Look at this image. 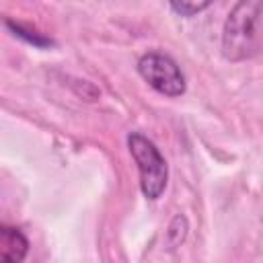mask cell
I'll return each mask as SVG.
<instances>
[{
	"label": "cell",
	"mask_w": 263,
	"mask_h": 263,
	"mask_svg": "<svg viewBox=\"0 0 263 263\" xmlns=\"http://www.w3.org/2000/svg\"><path fill=\"white\" fill-rule=\"evenodd\" d=\"M127 146L138 164L142 193L148 199H158L166 187V177H168L164 156L158 152V148L146 136H142L138 132H132L127 136Z\"/></svg>",
	"instance_id": "7a4b0ae2"
},
{
	"label": "cell",
	"mask_w": 263,
	"mask_h": 263,
	"mask_svg": "<svg viewBox=\"0 0 263 263\" xmlns=\"http://www.w3.org/2000/svg\"><path fill=\"white\" fill-rule=\"evenodd\" d=\"M185 234H187V220H185V216H177V218L171 222L168 232H166L171 249L179 247V245L185 240Z\"/></svg>",
	"instance_id": "8992f818"
},
{
	"label": "cell",
	"mask_w": 263,
	"mask_h": 263,
	"mask_svg": "<svg viewBox=\"0 0 263 263\" xmlns=\"http://www.w3.org/2000/svg\"><path fill=\"white\" fill-rule=\"evenodd\" d=\"M208 6H210V2H171V8L181 16H193Z\"/></svg>",
	"instance_id": "52a82bcc"
},
{
	"label": "cell",
	"mask_w": 263,
	"mask_h": 263,
	"mask_svg": "<svg viewBox=\"0 0 263 263\" xmlns=\"http://www.w3.org/2000/svg\"><path fill=\"white\" fill-rule=\"evenodd\" d=\"M29 253L27 236L14 226H0V263H21Z\"/></svg>",
	"instance_id": "277c9868"
},
{
	"label": "cell",
	"mask_w": 263,
	"mask_h": 263,
	"mask_svg": "<svg viewBox=\"0 0 263 263\" xmlns=\"http://www.w3.org/2000/svg\"><path fill=\"white\" fill-rule=\"evenodd\" d=\"M263 12L261 2H238L228 12L222 31V53L230 62L245 60L257 47V18Z\"/></svg>",
	"instance_id": "6da1fadb"
},
{
	"label": "cell",
	"mask_w": 263,
	"mask_h": 263,
	"mask_svg": "<svg viewBox=\"0 0 263 263\" xmlns=\"http://www.w3.org/2000/svg\"><path fill=\"white\" fill-rule=\"evenodd\" d=\"M140 76L160 95L181 97L185 92V76L177 62L160 51H148L138 60Z\"/></svg>",
	"instance_id": "3957f363"
},
{
	"label": "cell",
	"mask_w": 263,
	"mask_h": 263,
	"mask_svg": "<svg viewBox=\"0 0 263 263\" xmlns=\"http://www.w3.org/2000/svg\"><path fill=\"white\" fill-rule=\"evenodd\" d=\"M6 27H8V29H12V31H14V35H18V37L27 39L29 43H35V45H39V47H47V45H51V39L43 37V35H41V33H37L35 29L31 31V29L23 27L21 23H14V21H6Z\"/></svg>",
	"instance_id": "5b68a950"
}]
</instances>
